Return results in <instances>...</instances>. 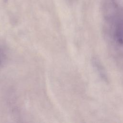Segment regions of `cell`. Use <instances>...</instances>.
<instances>
[{"label":"cell","mask_w":123,"mask_h":123,"mask_svg":"<svg viewBox=\"0 0 123 123\" xmlns=\"http://www.w3.org/2000/svg\"><path fill=\"white\" fill-rule=\"evenodd\" d=\"M113 39L120 45H123V22L117 25L111 33Z\"/></svg>","instance_id":"obj_1"},{"label":"cell","mask_w":123,"mask_h":123,"mask_svg":"<svg viewBox=\"0 0 123 123\" xmlns=\"http://www.w3.org/2000/svg\"><path fill=\"white\" fill-rule=\"evenodd\" d=\"M3 0V1L5 2H6L8 1V0Z\"/></svg>","instance_id":"obj_2"},{"label":"cell","mask_w":123,"mask_h":123,"mask_svg":"<svg viewBox=\"0 0 123 123\" xmlns=\"http://www.w3.org/2000/svg\"></svg>","instance_id":"obj_3"}]
</instances>
